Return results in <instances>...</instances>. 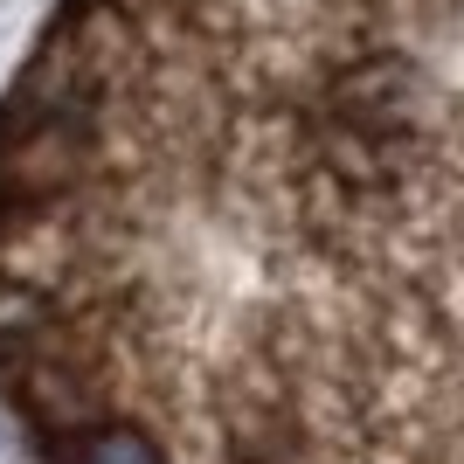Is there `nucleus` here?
Here are the masks:
<instances>
[{"instance_id":"obj_1","label":"nucleus","mask_w":464,"mask_h":464,"mask_svg":"<svg viewBox=\"0 0 464 464\" xmlns=\"http://www.w3.org/2000/svg\"><path fill=\"white\" fill-rule=\"evenodd\" d=\"M56 450H63V464H167V444H160L153 430L125 423V416L70 430V437H56Z\"/></svg>"}]
</instances>
